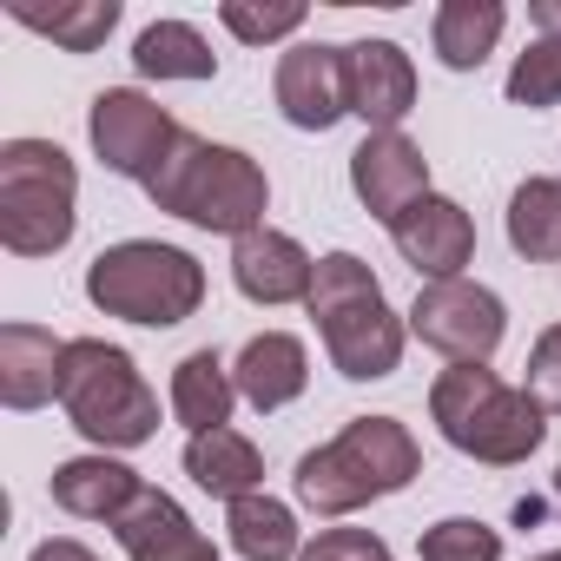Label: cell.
I'll list each match as a JSON object with an SVG mask.
<instances>
[{"label": "cell", "instance_id": "obj_1", "mask_svg": "<svg viewBox=\"0 0 561 561\" xmlns=\"http://www.w3.org/2000/svg\"><path fill=\"white\" fill-rule=\"evenodd\" d=\"M305 311H311V324H318L324 357H331L337 377H351V383L397 377L403 344H410V318L390 311L377 271L357 251H324L318 257V277H311Z\"/></svg>", "mask_w": 561, "mask_h": 561}, {"label": "cell", "instance_id": "obj_2", "mask_svg": "<svg viewBox=\"0 0 561 561\" xmlns=\"http://www.w3.org/2000/svg\"><path fill=\"white\" fill-rule=\"evenodd\" d=\"M416 476H423V449L397 416H351L331 443L298 456L291 489H298V508H311L324 522H344L364 502L403 495Z\"/></svg>", "mask_w": 561, "mask_h": 561}, {"label": "cell", "instance_id": "obj_3", "mask_svg": "<svg viewBox=\"0 0 561 561\" xmlns=\"http://www.w3.org/2000/svg\"><path fill=\"white\" fill-rule=\"evenodd\" d=\"M430 423L449 449L489 469H515L548 443V410L522 383H502L489 364H449L430 383Z\"/></svg>", "mask_w": 561, "mask_h": 561}, {"label": "cell", "instance_id": "obj_4", "mask_svg": "<svg viewBox=\"0 0 561 561\" xmlns=\"http://www.w3.org/2000/svg\"><path fill=\"white\" fill-rule=\"evenodd\" d=\"M146 198H152L159 211H172V218H185V225L218 231V238L238 244L244 231L264 225V211H271V179H264V165H257L251 152L185 133V139L172 146V159L152 172Z\"/></svg>", "mask_w": 561, "mask_h": 561}, {"label": "cell", "instance_id": "obj_5", "mask_svg": "<svg viewBox=\"0 0 561 561\" xmlns=\"http://www.w3.org/2000/svg\"><path fill=\"white\" fill-rule=\"evenodd\" d=\"M87 298L106 318L146 324V331H172L185 318H198L205 305V264L185 244H159V238H119L87 264Z\"/></svg>", "mask_w": 561, "mask_h": 561}, {"label": "cell", "instance_id": "obj_6", "mask_svg": "<svg viewBox=\"0 0 561 561\" xmlns=\"http://www.w3.org/2000/svg\"><path fill=\"white\" fill-rule=\"evenodd\" d=\"M60 410H67V423H73L93 449H106V456L139 449V443L159 436V397H152V383L139 377L133 351H119V344H106V337H67Z\"/></svg>", "mask_w": 561, "mask_h": 561}, {"label": "cell", "instance_id": "obj_7", "mask_svg": "<svg viewBox=\"0 0 561 561\" xmlns=\"http://www.w3.org/2000/svg\"><path fill=\"white\" fill-rule=\"evenodd\" d=\"M80 225V172L54 139L0 146V244L14 257H54Z\"/></svg>", "mask_w": 561, "mask_h": 561}, {"label": "cell", "instance_id": "obj_8", "mask_svg": "<svg viewBox=\"0 0 561 561\" xmlns=\"http://www.w3.org/2000/svg\"><path fill=\"white\" fill-rule=\"evenodd\" d=\"M87 139H93V159L133 185H152V172L172 159V146L185 139V126L139 87H106L93 93L87 106Z\"/></svg>", "mask_w": 561, "mask_h": 561}, {"label": "cell", "instance_id": "obj_9", "mask_svg": "<svg viewBox=\"0 0 561 561\" xmlns=\"http://www.w3.org/2000/svg\"><path fill=\"white\" fill-rule=\"evenodd\" d=\"M403 318H410V337L430 344L449 364H489L502 351V337H508V305L489 285H476V277H443V285H423Z\"/></svg>", "mask_w": 561, "mask_h": 561}, {"label": "cell", "instance_id": "obj_10", "mask_svg": "<svg viewBox=\"0 0 561 561\" xmlns=\"http://www.w3.org/2000/svg\"><path fill=\"white\" fill-rule=\"evenodd\" d=\"M344 106L370 133H403L416 113V60L397 41H351L344 47Z\"/></svg>", "mask_w": 561, "mask_h": 561}, {"label": "cell", "instance_id": "obj_11", "mask_svg": "<svg viewBox=\"0 0 561 561\" xmlns=\"http://www.w3.org/2000/svg\"><path fill=\"white\" fill-rule=\"evenodd\" d=\"M271 100L285 113V126L298 133H331L351 106H344V47H324V41H291L277 54V80H271Z\"/></svg>", "mask_w": 561, "mask_h": 561}, {"label": "cell", "instance_id": "obj_12", "mask_svg": "<svg viewBox=\"0 0 561 561\" xmlns=\"http://www.w3.org/2000/svg\"><path fill=\"white\" fill-rule=\"evenodd\" d=\"M351 192L377 225H397L416 198H430V159L410 133H364L351 152Z\"/></svg>", "mask_w": 561, "mask_h": 561}, {"label": "cell", "instance_id": "obj_13", "mask_svg": "<svg viewBox=\"0 0 561 561\" xmlns=\"http://www.w3.org/2000/svg\"><path fill=\"white\" fill-rule=\"evenodd\" d=\"M390 244L403 251V264L423 277V285H443V277H462V264L476 257V218L456 198L430 192L390 225Z\"/></svg>", "mask_w": 561, "mask_h": 561}, {"label": "cell", "instance_id": "obj_14", "mask_svg": "<svg viewBox=\"0 0 561 561\" xmlns=\"http://www.w3.org/2000/svg\"><path fill=\"white\" fill-rule=\"evenodd\" d=\"M311 277H318V257H311L291 231L257 225V231H244V238L231 244V285H238L251 305H264V311L305 305V298H311Z\"/></svg>", "mask_w": 561, "mask_h": 561}, {"label": "cell", "instance_id": "obj_15", "mask_svg": "<svg viewBox=\"0 0 561 561\" xmlns=\"http://www.w3.org/2000/svg\"><path fill=\"white\" fill-rule=\"evenodd\" d=\"M113 541L126 548V561H218L211 535L165 495L146 482V495L113 522Z\"/></svg>", "mask_w": 561, "mask_h": 561}, {"label": "cell", "instance_id": "obj_16", "mask_svg": "<svg viewBox=\"0 0 561 561\" xmlns=\"http://www.w3.org/2000/svg\"><path fill=\"white\" fill-rule=\"evenodd\" d=\"M60 364H67V337H54L47 324H0V403L8 410H47L60 403Z\"/></svg>", "mask_w": 561, "mask_h": 561}, {"label": "cell", "instance_id": "obj_17", "mask_svg": "<svg viewBox=\"0 0 561 561\" xmlns=\"http://www.w3.org/2000/svg\"><path fill=\"white\" fill-rule=\"evenodd\" d=\"M231 377H238V397H244L257 416H271V410H285V403L305 397V383H311V351H305L298 331H257V337L238 351Z\"/></svg>", "mask_w": 561, "mask_h": 561}, {"label": "cell", "instance_id": "obj_18", "mask_svg": "<svg viewBox=\"0 0 561 561\" xmlns=\"http://www.w3.org/2000/svg\"><path fill=\"white\" fill-rule=\"evenodd\" d=\"M139 495H146L139 469H126V462L106 456V449H93V456H67V462L54 469V502H60L73 522H106V528H113Z\"/></svg>", "mask_w": 561, "mask_h": 561}, {"label": "cell", "instance_id": "obj_19", "mask_svg": "<svg viewBox=\"0 0 561 561\" xmlns=\"http://www.w3.org/2000/svg\"><path fill=\"white\" fill-rule=\"evenodd\" d=\"M185 476L231 508V502H244V495L264 489V456H257V443L244 430L225 423V430H205V436L185 443Z\"/></svg>", "mask_w": 561, "mask_h": 561}, {"label": "cell", "instance_id": "obj_20", "mask_svg": "<svg viewBox=\"0 0 561 561\" xmlns=\"http://www.w3.org/2000/svg\"><path fill=\"white\" fill-rule=\"evenodd\" d=\"M508 34V8L502 0H443L430 14V47L449 73H476Z\"/></svg>", "mask_w": 561, "mask_h": 561}, {"label": "cell", "instance_id": "obj_21", "mask_svg": "<svg viewBox=\"0 0 561 561\" xmlns=\"http://www.w3.org/2000/svg\"><path fill=\"white\" fill-rule=\"evenodd\" d=\"M231 410H238V377H231V364H225L218 351L179 357V370H172V416H179L192 436H205V430H225Z\"/></svg>", "mask_w": 561, "mask_h": 561}, {"label": "cell", "instance_id": "obj_22", "mask_svg": "<svg viewBox=\"0 0 561 561\" xmlns=\"http://www.w3.org/2000/svg\"><path fill=\"white\" fill-rule=\"evenodd\" d=\"M225 535H231V554H244V561H298L305 554L298 508L264 495V489L225 508Z\"/></svg>", "mask_w": 561, "mask_h": 561}, {"label": "cell", "instance_id": "obj_23", "mask_svg": "<svg viewBox=\"0 0 561 561\" xmlns=\"http://www.w3.org/2000/svg\"><path fill=\"white\" fill-rule=\"evenodd\" d=\"M133 67L146 80H211L218 73V54H211V41L192 21H152L133 41Z\"/></svg>", "mask_w": 561, "mask_h": 561}, {"label": "cell", "instance_id": "obj_24", "mask_svg": "<svg viewBox=\"0 0 561 561\" xmlns=\"http://www.w3.org/2000/svg\"><path fill=\"white\" fill-rule=\"evenodd\" d=\"M508 244H515V257H528V264L561 257V179L535 172V179H522V185L508 192Z\"/></svg>", "mask_w": 561, "mask_h": 561}, {"label": "cell", "instance_id": "obj_25", "mask_svg": "<svg viewBox=\"0 0 561 561\" xmlns=\"http://www.w3.org/2000/svg\"><path fill=\"white\" fill-rule=\"evenodd\" d=\"M14 21H21L27 34L67 47V54H100L106 34L119 27V0H73V8H54V14H41V8H14Z\"/></svg>", "mask_w": 561, "mask_h": 561}, {"label": "cell", "instance_id": "obj_26", "mask_svg": "<svg viewBox=\"0 0 561 561\" xmlns=\"http://www.w3.org/2000/svg\"><path fill=\"white\" fill-rule=\"evenodd\" d=\"M508 106H528V113H548L561 106V41H528L508 67Z\"/></svg>", "mask_w": 561, "mask_h": 561}, {"label": "cell", "instance_id": "obj_27", "mask_svg": "<svg viewBox=\"0 0 561 561\" xmlns=\"http://www.w3.org/2000/svg\"><path fill=\"white\" fill-rule=\"evenodd\" d=\"M423 561H502V528L476 522V515H443L416 535Z\"/></svg>", "mask_w": 561, "mask_h": 561}, {"label": "cell", "instance_id": "obj_28", "mask_svg": "<svg viewBox=\"0 0 561 561\" xmlns=\"http://www.w3.org/2000/svg\"><path fill=\"white\" fill-rule=\"evenodd\" d=\"M218 21L244 41V47H271V41H291V34H305V0H277V8H257V0H225L218 8Z\"/></svg>", "mask_w": 561, "mask_h": 561}, {"label": "cell", "instance_id": "obj_29", "mask_svg": "<svg viewBox=\"0 0 561 561\" xmlns=\"http://www.w3.org/2000/svg\"><path fill=\"white\" fill-rule=\"evenodd\" d=\"M298 561H390V541L377 528H318Z\"/></svg>", "mask_w": 561, "mask_h": 561}, {"label": "cell", "instance_id": "obj_30", "mask_svg": "<svg viewBox=\"0 0 561 561\" xmlns=\"http://www.w3.org/2000/svg\"><path fill=\"white\" fill-rule=\"evenodd\" d=\"M522 390H528V397H535V403H541L548 416H561V324H548V331L535 337Z\"/></svg>", "mask_w": 561, "mask_h": 561}, {"label": "cell", "instance_id": "obj_31", "mask_svg": "<svg viewBox=\"0 0 561 561\" xmlns=\"http://www.w3.org/2000/svg\"><path fill=\"white\" fill-rule=\"evenodd\" d=\"M27 561H100V554H93L87 541H73V535H47V541H41Z\"/></svg>", "mask_w": 561, "mask_h": 561}, {"label": "cell", "instance_id": "obj_32", "mask_svg": "<svg viewBox=\"0 0 561 561\" xmlns=\"http://www.w3.org/2000/svg\"><path fill=\"white\" fill-rule=\"evenodd\" d=\"M528 21L541 27V41H561V0H528Z\"/></svg>", "mask_w": 561, "mask_h": 561}, {"label": "cell", "instance_id": "obj_33", "mask_svg": "<svg viewBox=\"0 0 561 561\" xmlns=\"http://www.w3.org/2000/svg\"><path fill=\"white\" fill-rule=\"evenodd\" d=\"M535 561H561V548H548V554H535Z\"/></svg>", "mask_w": 561, "mask_h": 561}, {"label": "cell", "instance_id": "obj_34", "mask_svg": "<svg viewBox=\"0 0 561 561\" xmlns=\"http://www.w3.org/2000/svg\"><path fill=\"white\" fill-rule=\"evenodd\" d=\"M554 502H561V469H554Z\"/></svg>", "mask_w": 561, "mask_h": 561}, {"label": "cell", "instance_id": "obj_35", "mask_svg": "<svg viewBox=\"0 0 561 561\" xmlns=\"http://www.w3.org/2000/svg\"><path fill=\"white\" fill-rule=\"evenodd\" d=\"M390 561H397V554H390Z\"/></svg>", "mask_w": 561, "mask_h": 561}]
</instances>
